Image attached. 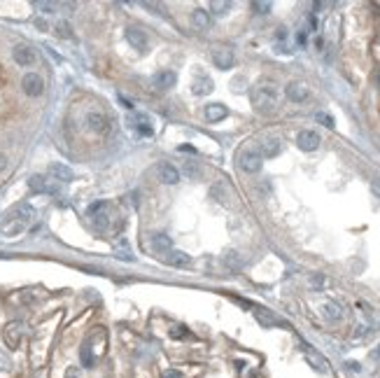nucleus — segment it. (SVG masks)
<instances>
[{
    "instance_id": "f257e3e1",
    "label": "nucleus",
    "mask_w": 380,
    "mask_h": 378,
    "mask_svg": "<svg viewBox=\"0 0 380 378\" xmlns=\"http://www.w3.org/2000/svg\"><path fill=\"white\" fill-rule=\"evenodd\" d=\"M252 108L259 115H273L278 108V91L273 84H257L252 89Z\"/></svg>"
},
{
    "instance_id": "f03ea898",
    "label": "nucleus",
    "mask_w": 380,
    "mask_h": 378,
    "mask_svg": "<svg viewBox=\"0 0 380 378\" xmlns=\"http://www.w3.org/2000/svg\"><path fill=\"white\" fill-rule=\"evenodd\" d=\"M261 164H264V157H261L257 149H242L240 157H238V166H240L245 173H259Z\"/></svg>"
},
{
    "instance_id": "7ed1b4c3",
    "label": "nucleus",
    "mask_w": 380,
    "mask_h": 378,
    "mask_svg": "<svg viewBox=\"0 0 380 378\" xmlns=\"http://www.w3.org/2000/svg\"><path fill=\"white\" fill-rule=\"evenodd\" d=\"M21 89L26 96H31V98H38V96H42L44 91V80L38 75V72H26L21 80Z\"/></svg>"
},
{
    "instance_id": "20e7f679",
    "label": "nucleus",
    "mask_w": 380,
    "mask_h": 378,
    "mask_svg": "<svg viewBox=\"0 0 380 378\" xmlns=\"http://www.w3.org/2000/svg\"><path fill=\"white\" fill-rule=\"evenodd\" d=\"M12 59H14L17 66L28 68V66H33L35 61H38V56H35V49L31 47V44H17V47L12 49Z\"/></svg>"
},
{
    "instance_id": "39448f33",
    "label": "nucleus",
    "mask_w": 380,
    "mask_h": 378,
    "mask_svg": "<svg viewBox=\"0 0 380 378\" xmlns=\"http://www.w3.org/2000/svg\"><path fill=\"white\" fill-rule=\"evenodd\" d=\"M21 334H23V324L21 322H10L5 324V329H3V341L7 343V348H19V343H21Z\"/></svg>"
},
{
    "instance_id": "423d86ee",
    "label": "nucleus",
    "mask_w": 380,
    "mask_h": 378,
    "mask_svg": "<svg viewBox=\"0 0 380 378\" xmlns=\"http://www.w3.org/2000/svg\"><path fill=\"white\" fill-rule=\"evenodd\" d=\"M296 145H298V149H303V152H315V149L320 147V136H317V131H310V129L298 131Z\"/></svg>"
},
{
    "instance_id": "0eeeda50",
    "label": "nucleus",
    "mask_w": 380,
    "mask_h": 378,
    "mask_svg": "<svg viewBox=\"0 0 380 378\" xmlns=\"http://www.w3.org/2000/svg\"><path fill=\"white\" fill-rule=\"evenodd\" d=\"M7 217H10V219H17V222H21V224L26 226L28 222L35 217V208L31 206V203H17V206H14V208L7 213Z\"/></svg>"
},
{
    "instance_id": "6e6552de",
    "label": "nucleus",
    "mask_w": 380,
    "mask_h": 378,
    "mask_svg": "<svg viewBox=\"0 0 380 378\" xmlns=\"http://www.w3.org/2000/svg\"><path fill=\"white\" fill-rule=\"evenodd\" d=\"M212 61H215V66L220 68V70H231L233 63H236V56H233V52L229 49V47H220V49H215V54H212Z\"/></svg>"
},
{
    "instance_id": "1a4fd4ad",
    "label": "nucleus",
    "mask_w": 380,
    "mask_h": 378,
    "mask_svg": "<svg viewBox=\"0 0 380 378\" xmlns=\"http://www.w3.org/2000/svg\"><path fill=\"white\" fill-rule=\"evenodd\" d=\"M87 129L94 133H105L107 131V117L103 115V112H96V110H91V112H87Z\"/></svg>"
},
{
    "instance_id": "9d476101",
    "label": "nucleus",
    "mask_w": 380,
    "mask_h": 378,
    "mask_svg": "<svg viewBox=\"0 0 380 378\" xmlns=\"http://www.w3.org/2000/svg\"><path fill=\"white\" fill-rule=\"evenodd\" d=\"M28 187H31V192H38V194H56V185H51L49 180L44 175H31L28 178Z\"/></svg>"
},
{
    "instance_id": "9b49d317",
    "label": "nucleus",
    "mask_w": 380,
    "mask_h": 378,
    "mask_svg": "<svg viewBox=\"0 0 380 378\" xmlns=\"http://www.w3.org/2000/svg\"><path fill=\"white\" fill-rule=\"evenodd\" d=\"M49 175L54 178L56 182H70L75 180V173H72L70 166L61 164V161H54V164H49Z\"/></svg>"
},
{
    "instance_id": "f8f14e48",
    "label": "nucleus",
    "mask_w": 380,
    "mask_h": 378,
    "mask_svg": "<svg viewBox=\"0 0 380 378\" xmlns=\"http://www.w3.org/2000/svg\"><path fill=\"white\" fill-rule=\"evenodd\" d=\"M126 40H128V44H131L133 49H138V52H145L147 49V35L140 31V28H135V26H131V28H126Z\"/></svg>"
},
{
    "instance_id": "ddd939ff",
    "label": "nucleus",
    "mask_w": 380,
    "mask_h": 378,
    "mask_svg": "<svg viewBox=\"0 0 380 378\" xmlns=\"http://www.w3.org/2000/svg\"><path fill=\"white\" fill-rule=\"evenodd\" d=\"M285 93L292 103H303V100L308 98V87L301 84V82H292V84H287L285 87Z\"/></svg>"
},
{
    "instance_id": "4468645a",
    "label": "nucleus",
    "mask_w": 380,
    "mask_h": 378,
    "mask_svg": "<svg viewBox=\"0 0 380 378\" xmlns=\"http://www.w3.org/2000/svg\"><path fill=\"white\" fill-rule=\"evenodd\" d=\"M164 259L171 264V266H175V269H184V266L192 264V257H189L187 252H182V250H171L168 255H164Z\"/></svg>"
},
{
    "instance_id": "2eb2a0df",
    "label": "nucleus",
    "mask_w": 380,
    "mask_h": 378,
    "mask_svg": "<svg viewBox=\"0 0 380 378\" xmlns=\"http://www.w3.org/2000/svg\"><path fill=\"white\" fill-rule=\"evenodd\" d=\"M159 180L164 182V185H175V182H180V170L171 164H161L159 166Z\"/></svg>"
},
{
    "instance_id": "dca6fc26",
    "label": "nucleus",
    "mask_w": 380,
    "mask_h": 378,
    "mask_svg": "<svg viewBox=\"0 0 380 378\" xmlns=\"http://www.w3.org/2000/svg\"><path fill=\"white\" fill-rule=\"evenodd\" d=\"M282 149V143L278 140V138H266L264 143H261V157H266V159H273V157H278Z\"/></svg>"
},
{
    "instance_id": "f3484780",
    "label": "nucleus",
    "mask_w": 380,
    "mask_h": 378,
    "mask_svg": "<svg viewBox=\"0 0 380 378\" xmlns=\"http://www.w3.org/2000/svg\"><path fill=\"white\" fill-rule=\"evenodd\" d=\"M226 115H229L226 105H222V103H210V105H205V119H208V121H222Z\"/></svg>"
},
{
    "instance_id": "a211bd4d",
    "label": "nucleus",
    "mask_w": 380,
    "mask_h": 378,
    "mask_svg": "<svg viewBox=\"0 0 380 378\" xmlns=\"http://www.w3.org/2000/svg\"><path fill=\"white\" fill-rule=\"evenodd\" d=\"M152 247H154V252H159V255H168V252L173 250V241H171V236H166V234H156L154 238H152Z\"/></svg>"
},
{
    "instance_id": "6ab92c4d",
    "label": "nucleus",
    "mask_w": 380,
    "mask_h": 378,
    "mask_svg": "<svg viewBox=\"0 0 380 378\" xmlns=\"http://www.w3.org/2000/svg\"><path fill=\"white\" fill-rule=\"evenodd\" d=\"M175 82H177V77H175V72H171V70H164V72H156L154 75L156 89H171V87H175Z\"/></svg>"
},
{
    "instance_id": "aec40b11",
    "label": "nucleus",
    "mask_w": 380,
    "mask_h": 378,
    "mask_svg": "<svg viewBox=\"0 0 380 378\" xmlns=\"http://www.w3.org/2000/svg\"><path fill=\"white\" fill-rule=\"evenodd\" d=\"M192 23L199 31H205V28H210V14L205 10H201V7H196V10L192 12Z\"/></svg>"
},
{
    "instance_id": "412c9836",
    "label": "nucleus",
    "mask_w": 380,
    "mask_h": 378,
    "mask_svg": "<svg viewBox=\"0 0 380 378\" xmlns=\"http://www.w3.org/2000/svg\"><path fill=\"white\" fill-rule=\"evenodd\" d=\"M322 315H324L329 322H336V320H341L343 318V311H341V306L338 304H334V301H327L324 306H322Z\"/></svg>"
},
{
    "instance_id": "4be33fe9",
    "label": "nucleus",
    "mask_w": 380,
    "mask_h": 378,
    "mask_svg": "<svg viewBox=\"0 0 380 378\" xmlns=\"http://www.w3.org/2000/svg\"><path fill=\"white\" fill-rule=\"evenodd\" d=\"M196 96H208L210 91H212V80L210 77H205V75H201L196 82H194V89H192Z\"/></svg>"
},
{
    "instance_id": "5701e85b",
    "label": "nucleus",
    "mask_w": 380,
    "mask_h": 378,
    "mask_svg": "<svg viewBox=\"0 0 380 378\" xmlns=\"http://www.w3.org/2000/svg\"><path fill=\"white\" fill-rule=\"evenodd\" d=\"M224 264H226V269L229 271H240L242 269V257L236 250H229L224 255Z\"/></svg>"
},
{
    "instance_id": "b1692460",
    "label": "nucleus",
    "mask_w": 380,
    "mask_h": 378,
    "mask_svg": "<svg viewBox=\"0 0 380 378\" xmlns=\"http://www.w3.org/2000/svg\"><path fill=\"white\" fill-rule=\"evenodd\" d=\"M254 318L259 320V322L264 324V327H273V324L280 322V320L273 318V315H270V313L266 311V308H254Z\"/></svg>"
},
{
    "instance_id": "393cba45",
    "label": "nucleus",
    "mask_w": 380,
    "mask_h": 378,
    "mask_svg": "<svg viewBox=\"0 0 380 378\" xmlns=\"http://www.w3.org/2000/svg\"><path fill=\"white\" fill-rule=\"evenodd\" d=\"M210 10H212V14H217V17H226L229 10H231V3H229V0H212V3H210Z\"/></svg>"
},
{
    "instance_id": "a878e982",
    "label": "nucleus",
    "mask_w": 380,
    "mask_h": 378,
    "mask_svg": "<svg viewBox=\"0 0 380 378\" xmlns=\"http://www.w3.org/2000/svg\"><path fill=\"white\" fill-rule=\"evenodd\" d=\"M79 360H82L84 367H94L96 355H94V350H91L87 343H84V345H82V350H79Z\"/></svg>"
},
{
    "instance_id": "bb28decb",
    "label": "nucleus",
    "mask_w": 380,
    "mask_h": 378,
    "mask_svg": "<svg viewBox=\"0 0 380 378\" xmlns=\"http://www.w3.org/2000/svg\"><path fill=\"white\" fill-rule=\"evenodd\" d=\"M35 5V10H40V12H44V14H54L56 10H59V3H47V0H35L33 3Z\"/></svg>"
},
{
    "instance_id": "cd10ccee",
    "label": "nucleus",
    "mask_w": 380,
    "mask_h": 378,
    "mask_svg": "<svg viewBox=\"0 0 380 378\" xmlns=\"http://www.w3.org/2000/svg\"><path fill=\"white\" fill-rule=\"evenodd\" d=\"M138 131L143 133L145 138H149L152 133H154V129L149 126V117L147 115H138Z\"/></svg>"
},
{
    "instance_id": "c85d7f7f",
    "label": "nucleus",
    "mask_w": 380,
    "mask_h": 378,
    "mask_svg": "<svg viewBox=\"0 0 380 378\" xmlns=\"http://www.w3.org/2000/svg\"><path fill=\"white\" fill-rule=\"evenodd\" d=\"M56 35H59V38H63V40H72L70 23H68V21H59V23H56Z\"/></svg>"
},
{
    "instance_id": "c756f323",
    "label": "nucleus",
    "mask_w": 380,
    "mask_h": 378,
    "mask_svg": "<svg viewBox=\"0 0 380 378\" xmlns=\"http://www.w3.org/2000/svg\"><path fill=\"white\" fill-rule=\"evenodd\" d=\"M315 119L320 121L322 126H327V129H334V126H336V121H334V117H331V115H327V112H317V115H315Z\"/></svg>"
},
{
    "instance_id": "7c9ffc66",
    "label": "nucleus",
    "mask_w": 380,
    "mask_h": 378,
    "mask_svg": "<svg viewBox=\"0 0 380 378\" xmlns=\"http://www.w3.org/2000/svg\"><path fill=\"white\" fill-rule=\"evenodd\" d=\"M140 5H143L145 10H149L152 14H164V5H159V3H149V0H145V3H140Z\"/></svg>"
},
{
    "instance_id": "2f4dec72",
    "label": "nucleus",
    "mask_w": 380,
    "mask_h": 378,
    "mask_svg": "<svg viewBox=\"0 0 380 378\" xmlns=\"http://www.w3.org/2000/svg\"><path fill=\"white\" fill-rule=\"evenodd\" d=\"M270 3H259V0H254L252 3V10H257V14H268L270 12Z\"/></svg>"
},
{
    "instance_id": "473e14b6",
    "label": "nucleus",
    "mask_w": 380,
    "mask_h": 378,
    "mask_svg": "<svg viewBox=\"0 0 380 378\" xmlns=\"http://www.w3.org/2000/svg\"><path fill=\"white\" fill-rule=\"evenodd\" d=\"M105 208H107V203H105V201L91 203V206H89V215H91V217H96V215H98L100 210H105Z\"/></svg>"
},
{
    "instance_id": "72a5a7b5",
    "label": "nucleus",
    "mask_w": 380,
    "mask_h": 378,
    "mask_svg": "<svg viewBox=\"0 0 380 378\" xmlns=\"http://www.w3.org/2000/svg\"><path fill=\"white\" fill-rule=\"evenodd\" d=\"M184 175L196 178V175H199V168H196V166H194L192 161H187V164H184Z\"/></svg>"
},
{
    "instance_id": "f704fd0d",
    "label": "nucleus",
    "mask_w": 380,
    "mask_h": 378,
    "mask_svg": "<svg viewBox=\"0 0 380 378\" xmlns=\"http://www.w3.org/2000/svg\"><path fill=\"white\" fill-rule=\"evenodd\" d=\"M310 285H313V287H322V285H324V275H322V273H315L313 278H310Z\"/></svg>"
},
{
    "instance_id": "c9c22d12",
    "label": "nucleus",
    "mask_w": 380,
    "mask_h": 378,
    "mask_svg": "<svg viewBox=\"0 0 380 378\" xmlns=\"http://www.w3.org/2000/svg\"><path fill=\"white\" fill-rule=\"evenodd\" d=\"M161 378H182V373L175 371V369H166V371L161 373Z\"/></svg>"
},
{
    "instance_id": "e433bc0d",
    "label": "nucleus",
    "mask_w": 380,
    "mask_h": 378,
    "mask_svg": "<svg viewBox=\"0 0 380 378\" xmlns=\"http://www.w3.org/2000/svg\"><path fill=\"white\" fill-rule=\"evenodd\" d=\"M371 189H373V194H375V196H380V175L371 180Z\"/></svg>"
},
{
    "instance_id": "4c0bfd02",
    "label": "nucleus",
    "mask_w": 380,
    "mask_h": 378,
    "mask_svg": "<svg viewBox=\"0 0 380 378\" xmlns=\"http://www.w3.org/2000/svg\"><path fill=\"white\" fill-rule=\"evenodd\" d=\"M173 339H187V332H184V327L173 329Z\"/></svg>"
},
{
    "instance_id": "58836bf2",
    "label": "nucleus",
    "mask_w": 380,
    "mask_h": 378,
    "mask_svg": "<svg viewBox=\"0 0 380 378\" xmlns=\"http://www.w3.org/2000/svg\"><path fill=\"white\" fill-rule=\"evenodd\" d=\"M5 369H10V360L0 352V371H5Z\"/></svg>"
},
{
    "instance_id": "ea45409f",
    "label": "nucleus",
    "mask_w": 380,
    "mask_h": 378,
    "mask_svg": "<svg viewBox=\"0 0 380 378\" xmlns=\"http://www.w3.org/2000/svg\"><path fill=\"white\" fill-rule=\"evenodd\" d=\"M7 168V157L3 152H0V173H3V170Z\"/></svg>"
},
{
    "instance_id": "a19ab883",
    "label": "nucleus",
    "mask_w": 380,
    "mask_h": 378,
    "mask_svg": "<svg viewBox=\"0 0 380 378\" xmlns=\"http://www.w3.org/2000/svg\"><path fill=\"white\" fill-rule=\"evenodd\" d=\"M347 367L352 369V371H359V369H362V367H359V364H357V362H347Z\"/></svg>"
},
{
    "instance_id": "79ce46f5",
    "label": "nucleus",
    "mask_w": 380,
    "mask_h": 378,
    "mask_svg": "<svg viewBox=\"0 0 380 378\" xmlns=\"http://www.w3.org/2000/svg\"><path fill=\"white\" fill-rule=\"evenodd\" d=\"M35 26H38V28H42V31H44V28H47V23H44L42 19H35Z\"/></svg>"
}]
</instances>
